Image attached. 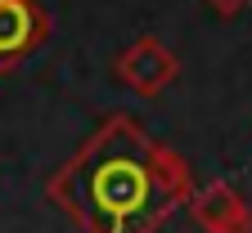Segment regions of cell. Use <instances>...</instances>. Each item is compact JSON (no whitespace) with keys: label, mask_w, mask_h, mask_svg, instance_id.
Here are the masks:
<instances>
[{"label":"cell","mask_w":252,"mask_h":233,"mask_svg":"<svg viewBox=\"0 0 252 233\" xmlns=\"http://www.w3.org/2000/svg\"><path fill=\"white\" fill-rule=\"evenodd\" d=\"M50 36V14L36 0H0V72H14L18 63L41 50Z\"/></svg>","instance_id":"3957f363"},{"label":"cell","mask_w":252,"mask_h":233,"mask_svg":"<svg viewBox=\"0 0 252 233\" xmlns=\"http://www.w3.org/2000/svg\"><path fill=\"white\" fill-rule=\"evenodd\" d=\"M45 197L81 233H158L194 197L189 161L149 130L113 112L59 166Z\"/></svg>","instance_id":"6da1fadb"},{"label":"cell","mask_w":252,"mask_h":233,"mask_svg":"<svg viewBox=\"0 0 252 233\" xmlns=\"http://www.w3.org/2000/svg\"><path fill=\"white\" fill-rule=\"evenodd\" d=\"M203 5H207L216 18H239V14L252 5V0H203Z\"/></svg>","instance_id":"5b68a950"},{"label":"cell","mask_w":252,"mask_h":233,"mask_svg":"<svg viewBox=\"0 0 252 233\" xmlns=\"http://www.w3.org/2000/svg\"><path fill=\"white\" fill-rule=\"evenodd\" d=\"M113 77L131 90V94H140V99H158V94L180 77V58H176V50L162 36L144 31V36H135L131 45L113 58Z\"/></svg>","instance_id":"7a4b0ae2"},{"label":"cell","mask_w":252,"mask_h":233,"mask_svg":"<svg viewBox=\"0 0 252 233\" xmlns=\"http://www.w3.org/2000/svg\"><path fill=\"white\" fill-rule=\"evenodd\" d=\"M189 215L203 233H252V207L230 180H207L189 197Z\"/></svg>","instance_id":"277c9868"}]
</instances>
